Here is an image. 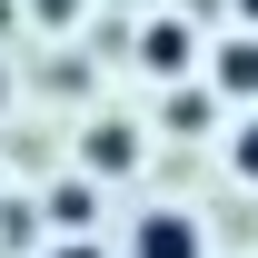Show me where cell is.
<instances>
[{
	"label": "cell",
	"instance_id": "obj_4",
	"mask_svg": "<svg viewBox=\"0 0 258 258\" xmlns=\"http://www.w3.org/2000/svg\"><path fill=\"white\" fill-rule=\"evenodd\" d=\"M219 90L258 99V40H228V50H219Z\"/></svg>",
	"mask_w": 258,
	"mask_h": 258
},
{
	"label": "cell",
	"instance_id": "obj_6",
	"mask_svg": "<svg viewBox=\"0 0 258 258\" xmlns=\"http://www.w3.org/2000/svg\"><path fill=\"white\" fill-rule=\"evenodd\" d=\"M238 20H248V30H258V0H238Z\"/></svg>",
	"mask_w": 258,
	"mask_h": 258
},
{
	"label": "cell",
	"instance_id": "obj_5",
	"mask_svg": "<svg viewBox=\"0 0 258 258\" xmlns=\"http://www.w3.org/2000/svg\"><path fill=\"white\" fill-rule=\"evenodd\" d=\"M228 169H238V179H258V119L238 129V139H228Z\"/></svg>",
	"mask_w": 258,
	"mask_h": 258
},
{
	"label": "cell",
	"instance_id": "obj_2",
	"mask_svg": "<svg viewBox=\"0 0 258 258\" xmlns=\"http://www.w3.org/2000/svg\"><path fill=\"white\" fill-rule=\"evenodd\" d=\"M80 159H90L99 179H119V169H139V129H129V119H99V129H90V149H80Z\"/></svg>",
	"mask_w": 258,
	"mask_h": 258
},
{
	"label": "cell",
	"instance_id": "obj_3",
	"mask_svg": "<svg viewBox=\"0 0 258 258\" xmlns=\"http://www.w3.org/2000/svg\"><path fill=\"white\" fill-rule=\"evenodd\" d=\"M139 60H149V70H179V60H189V30H179V20H149V30H139Z\"/></svg>",
	"mask_w": 258,
	"mask_h": 258
},
{
	"label": "cell",
	"instance_id": "obj_1",
	"mask_svg": "<svg viewBox=\"0 0 258 258\" xmlns=\"http://www.w3.org/2000/svg\"><path fill=\"white\" fill-rule=\"evenodd\" d=\"M129 258H199V219L149 209V219H139V238H129Z\"/></svg>",
	"mask_w": 258,
	"mask_h": 258
}]
</instances>
